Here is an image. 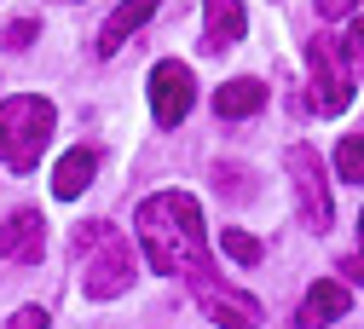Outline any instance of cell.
Listing matches in <instances>:
<instances>
[{
	"mask_svg": "<svg viewBox=\"0 0 364 329\" xmlns=\"http://www.w3.org/2000/svg\"><path fill=\"white\" fill-rule=\"evenodd\" d=\"M133 225H139V243H145V254H151V266L162 277H186L191 295L220 284L214 266H208V249H203V208H197V197L156 191V197L139 203Z\"/></svg>",
	"mask_w": 364,
	"mask_h": 329,
	"instance_id": "1",
	"label": "cell"
},
{
	"mask_svg": "<svg viewBox=\"0 0 364 329\" xmlns=\"http://www.w3.org/2000/svg\"><path fill=\"white\" fill-rule=\"evenodd\" d=\"M75 266H81V289L93 301H116L133 289V243L127 231L110 220H87L75 225Z\"/></svg>",
	"mask_w": 364,
	"mask_h": 329,
	"instance_id": "2",
	"label": "cell"
},
{
	"mask_svg": "<svg viewBox=\"0 0 364 329\" xmlns=\"http://www.w3.org/2000/svg\"><path fill=\"white\" fill-rule=\"evenodd\" d=\"M58 127V110L53 99H41V92H18V99H0V162L12 173H29L47 151V139Z\"/></svg>",
	"mask_w": 364,
	"mask_h": 329,
	"instance_id": "3",
	"label": "cell"
},
{
	"mask_svg": "<svg viewBox=\"0 0 364 329\" xmlns=\"http://www.w3.org/2000/svg\"><path fill=\"white\" fill-rule=\"evenodd\" d=\"M306 70H312V99H306V104H312L318 116H341V110L353 104V92H358V75H353V64H347V53H341V41L312 35Z\"/></svg>",
	"mask_w": 364,
	"mask_h": 329,
	"instance_id": "4",
	"label": "cell"
},
{
	"mask_svg": "<svg viewBox=\"0 0 364 329\" xmlns=\"http://www.w3.org/2000/svg\"><path fill=\"white\" fill-rule=\"evenodd\" d=\"M289 179H295V203H301L306 231H330L336 203H330V185H324V162H318V151L289 145Z\"/></svg>",
	"mask_w": 364,
	"mask_h": 329,
	"instance_id": "5",
	"label": "cell"
},
{
	"mask_svg": "<svg viewBox=\"0 0 364 329\" xmlns=\"http://www.w3.org/2000/svg\"><path fill=\"white\" fill-rule=\"evenodd\" d=\"M191 104H197V75L179 64V58H162L151 70V116L162 127H179V122L191 116Z\"/></svg>",
	"mask_w": 364,
	"mask_h": 329,
	"instance_id": "6",
	"label": "cell"
},
{
	"mask_svg": "<svg viewBox=\"0 0 364 329\" xmlns=\"http://www.w3.org/2000/svg\"><path fill=\"white\" fill-rule=\"evenodd\" d=\"M41 254H47V220H41L35 208H18L6 220V231H0V260L41 266Z\"/></svg>",
	"mask_w": 364,
	"mask_h": 329,
	"instance_id": "7",
	"label": "cell"
},
{
	"mask_svg": "<svg viewBox=\"0 0 364 329\" xmlns=\"http://www.w3.org/2000/svg\"><path fill=\"white\" fill-rule=\"evenodd\" d=\"M197 301H203V312L220 329H260V301L243 295V289H232V284H208Z\"/></svg>",
	"mask_w": 364,
	"mask_h": 329,
	"instance_id": "8",
	"label": "cell"
},
{
	"mask_svg": "<svg viewBox=\"0 0 364 329\" xmlns=\"http://www.w3.org/2000/svg\"><path fill=\"white\" fill-rule=\"evenodd\" d=\"M243 29H249L243 0H208V6H203V53H225V46H237Z\"/></svg>",
	"mask_w": 364,
	"mask_h": 329,
	"instance_id": "9",
	"label": "cell"
},
{
	"mask_svg": "<svg viewBox=\"0 0 364 329\" xmlns=\"http://www.w3.org/2000/svg\"><path fill=\"white\" fill-rule=\"evenodd\" d=\"M347 306H353L347 284H336V277H318V284L306 289V301H301V312H295V323H301V329H324V323L347 318Z\"/></svg>",
	"mask_w": 364,
	"mask_h": 329,
	"instance_id": "10",
	"label": "cell"
},
{
	"mask_svg": "<svg viewBox=\"0 0 364 329\" xmlns=\"http://www.w3.org/2000/svg\"><path fill=\"white\" fill-rule=\"evenodd\" d=\"M151 18H156V0H122V6L105 18V29H99V46H93V53H99V58H116V53H122V41H127V35H139Z\"/></svg>",
	"mask_w": 364,
	"mask_h": 329,
	"instance_id": "11",
	"label": "cell"
},
{
	"mask_svg": "<svg viewBox=\"0 0 364 329\" xmlns=\"http://www.w3.org/2000/svg\"><path fill=\"white\" fill-rule=\"evenodd\" d=\"M93 173H99V151H93V145H75V151L53 168V191H58L64 203H75L87 185H93Z\"/></svg>",
	"mask_w": 364,
	"mask_h": 329,
	"instance_id": "12",
	"label": "cell"
},
{
	"mask_svg": "<svg viewBox=\"0 0 364 329\" xmlns=\"http://www.w3.org/2000/svg\"><path fill=\"white\" fill-rule=\"evenodd\" d=\"M266 104V87L255 81V75H237V81H225L220 92H214V110H220V122H243V116H255Z\"/></svg>",
	"mask_w": 364,
	"mask_h": 329,
	"instance_id": "13",
	"label": "cell"
},
{
	"mask_svg": "<svg viewBox=\"0 0 364 329\" xmlns=\"http://www.w3.org/2000/svg\"><path fill=\"white\" fill-rule=\"evenodd\" d=\"M220 254H232L237 266H260L266 249H260V237H249V231H237V225H225V231H220Z\"/></svg>",
	"mask_w": 364,
	"mask_h": 329,
	"instance_id": "14",
	"label": "cell"
},
{
	"mask_svg": "<svg viewBox=\"0 0 364 329\" xmlns=\"http://www.w3.org/2000/svg\"><path fill=\"white\" fill-rule=\"evenodd\" d=\"M336 168H341V179H347V185H364V133L341 139V151H336Z\"/></svg>",
	"mask_w": 364,
	"mask_h": 329,
	"instance_id": "15",
	"label": "cell"
},
{
	"mask_svg": "<svg viewBox=\"0 0 364 329\" xmlns=\"http://www.w3.org/2000/svg\"><path fill=\"white\" fill-rule=\"evenodd\" d=\"M341 53H347L353 75L364 81V18H353V23H347V41H341Z\"/></svg>",
	"mask_w": 364,
	"mask_h": 329,
	"instance_id": "16",
	"label": "cell"
},
{
	"mask_svg": "<svg viewBox=\"0 0 364 329\" xmlns=\"http://www.w3.org/2000/svg\"><path fill=\"white\" fill-rule=\"evenodd\" d=\"M47 323H53V318H47V312H41V306H18L6 329H47Z\"/></svg>",
	"mask_w": 364,
	"mask_h": 329,
	"instance_id": "17",
	"label": "cell"
},
{
	"mask_svg": "<svg viewBox=\"0 0 364 329\" xmlns=\"http://www.w3.org/2000/svg\"><path fill=\"white\" fill-rule=\"evenodd\" d=\"M35 35H41L35 23H12V29H6V46H12V53H23V46H29Z\"/></svg>",
	"mask_w": 364,
	"mask_h": 329,
	"instance_id": "18",
	"label": "cell"
},
{
	"mask_svg": "<svg viewBox=\"0 0 364 329\" xmlns=\"http://www.w3.org/2000/svg\"><path fill=\"white\" fill-rule=\"evenodd\" d=\"M358 0H318V18H353Z\"/></svg>",
	"mask_w": 364,
	"mask_h": 329,
	"instance_id": "19",
	"label": "cell"
},
{
	"mask_svg": "<svg viewBox=\"0 0 364 329\" xmlns=\"http://www.w3.org/2000/svg\"><path fill=\"white\" fill-rule=\"evenodd\" d=\"M358 249H364V214H358Z\"/></svg>",
	"mask_w": 364,
	"mask_h": 329,
	"instance_id": "20",
	"label": "cell"
}]
</instances>
